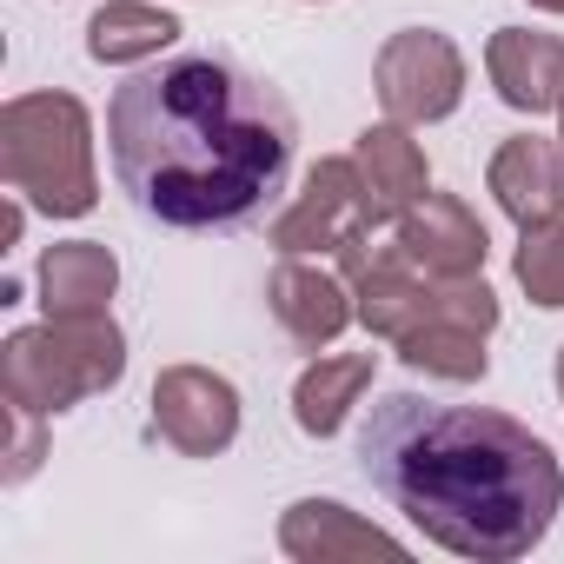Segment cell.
<instances>
[{
	"mask_svg": "<svg viewBox=\"0 0 564 564\" xmlns=\"http://www.w3.org/2000/svg\"><path fill=\"white\" fill-rule=\"evenodd\" d=\"M300 120L265 74L232 54H173L107 107L120 193L173 232L259 226L293 173Z\"/></svg>",
	"mask_w": 564,
	"mask_h": 564,
	"instance_id": "cell-1",
	"label": "cell"
},
{
	"mask_svg": "<svg viewBox=\"0 0 564 564\" xmlns=\"http://www.w3.org/2000/svg\"><path fill=\"white\" fill-rule=\"evenodd\" d=\"M359 465L438 551L511 564L544 544L564 471L551 445L491 405L386 392L359 425Z\"/></svg>",
	"mask_w": 564,
	"mask_h": 564,
	"instance_id": "cell-2",
	"label": "cell"
},
{
	"mask_svg": "<svg viewBox=\"0 0 564 564\" xmlns=\"http://www.w3.org/2000/svg\"><path fill=\"white\" fill-rule=\"evenodd\" d=\"M127 379V333L113 313H47L0 346V392L14 412L54 419Z\"/></svg>",
	"mask_w": 564,
	"mask_h": 564,
	"instance_id": "cell-3",
	"label": "cell"
},
{
	"mask_svg": "<svg viewBox=\"0 0 564 564\" xmlns=\"http://www.w3.org/2000/svg\"><path fill=\"white\" fill-rule=\"evenodd\" d=\"M0 180L47 219H80L100 206L94 120L74 94H21L0 107Z\"/></svg>",
	"mask_w": 564,
	"mask_h": 564,
	"instance_id": "cell-4",
	"label": "cell"
},
{
	"mask_svg": "<svg viewBox=\"0 0 564 564\" xmlns=\"http://www.w3.org/2000/svg\"><path fill=\"white\" fill-rule=\"evenodd\" d=\"M372 87L399 127H432L465 100V54L438 28H399L372 61Z\"/></svg>",
	"mask_w": 564,
	"mask_h": 564,
	"instance_id": "cell-5",
	"label": "cell"
},
{
	"mask_svg": "<svg viewBox=\"0 0 564 564\" xmlns=\"http://www.w3.org/2000/svg\"><path fill=\"white\" fill-rule=\"evenodd\" d=\"M339 279L352 286V306H359V326L372 339H405L412 326H425L438 313V286L445 279L419 272L405 259V246H372V232H359L352 246H339Z\"/></svg>",
	"mask_w": 564,
	"mask_h": 564,
	"instance_id": "cell-6",
	"label": "cell"
},
{
	"mask_svg": "<svg viewBox=\"0 0 564 564\" xmlns=\"http://www.w3.org/2000/svg\"><path fill=\"white\" fill-rule=\"evenodd\" d=\"M359 232H372L366 213V186H359V160H319L306 173V186L293 193V206L272 219V246L279 259H306V252H339Z\"/></svg>",
	"mask_w": 564,
	"mask_h": 564,
	"instance_id": "cell-7",
	"label": "cell"
},
{
	"mask_svg": "<svg viewBox=\"0 0 564 564\" xmlns=\"http://www.w3.org/2000/svg\"><path fill=\"white\" fill-rule=\"evenodd\" d=\"M153 432L180 458H219L239 438V392L213 366H166L153 379Z\"/></svg>",
	"mask_w": 564,
	"mask_h": 564,
	"instance_id": "cell-8",
	"label": "cell"
},
{
	"mask_svg": "<svg viewBox=\"0 0 564 564\" xmlns=\"http://www.w3.org/2000/svg\"><path fill=\"white\" fill-rule=\"evenodd\" d=\"M392 239H399L405 259H412L419 272H432V279H478V272H485V252H491L478 213H471L458 193H425V199L392 226Z\"/></svg>",
	"mask_w": 564,
	"mask_h": 564,
	"instance_id": "cell-9",
	"label": "cell"
},
{
	"mask_svg": "<svg viewBox=\"0 0 564 564\" xmlns=\"http://www.w3.org/2000/svg\"><path fill=\"white\" fill-rule=\"evenodd\" d=\"M265 306H272V319L286 326V339H293L300 352L333 346V339L359 319L346 279H339V272H319V265H306V259H279V265H272Z\"/></svg>",
	"mask_w": 564,
	"mask_h": 564,
	"instance_id": "cell-10",
	"label": "cell"
},
{
	"mask_svg": "<svg viewBox=\"0 0 564 564\" xmlns=\"http://www.w3.org/2000/svg\"><path fill=\"white\" fill-rule=\"evenodd\" d=\"M491 199L505 206V219L518 232L564 219V140H538V133H511L491 153Z\"/></svg>",
	"mask_w": 564,
	"mask_h": 564,
	"instance_id": "cell-11",
	"label": "cell"
},
{
	"mask_svg": "<svg viewBox=\"0 0 564 564\" xmlns=\"http://www.w3.org/2000/svg\"><path fill=\"white\" fill-rule=\"evenodd\" d=\"M279 551L300 564H352V557H405V544L379 524H366L359 511L333 505V498H300L279 518Z\"/></svg>",
	"mask_w": 564,
	"mask_h": 564,
	"instance_id": "cell-12",
	"label": "cell"
},
{
	"mask_svg": "<svg viewBox=\"0 0 564 564\" xmlns=\"http://www.w3.org/2000/svg\"><path fill=\"white\" fill-rule=\"evenodd\" d=\"M352 160H359V186H366V213H372V226H399V219L432 193L425 147H419L399 120L366 127L359 147H352Z\"/></svg>",
	"mask_w": 564,
	"mask_h": 564,
	"instance_id": "cell-13",
	"label": "cell"
},
{
	"mask_svg": "<svg viewBox=\"0 0 564 564\" xmlns=\"http://www.w3.org/2000/svg\"><path fill=\"white\" fill-rule=\"evenodd\" d=\"M485 74L511 113H557L564 107V41L531 28H498L485 47Z\"/></svg>",
	"mask_w": 564,
	"mask_h": 564,
	"instance_id": "cell-14",
	"label": "cell"
},
{
	"mask_svg": "<svg viewBox=\"0 0 564 564\" xmlns=\"http://www.w3.org/2000/svg\"><path fill=\"white\" fill-rule=\"evenodd\" d=\"M113 286H120V259L100 239H67V246H47V259H41L47 313H107Z\"/></svg>",
	"mask_w": 564,
	"mask_h": 564,
	"instance_id": "cell-15",
	"label": "cell"
},
{
	"mask_svg": "<svg viewBox=\"0 0 564 564\" xmlns=\"http://www.w3.org/2000/svg\"><path fill=\"white\" fill-rule=\"evenodd\" d=\"M379 359L372 352H346V359H313L293 386V419L306 438H333L346 425V412L359 405V392L372 386Z\"/></svg>",
	"mask_w": 564,
	"mask_h": 564,
	"instance_id": "cell-16",
	"label": "cell"
},
{
	"mask_svg": "<svg viewBox=\"0 0 564 564\" xmlns=\"http://www.w3.org/2000/svg\"><path fill=\"white\" fill-rule=\"evenodd\" d=\"M180 41V21L166 8H147V0H107V8L87 21V54L100 67H127V61H147L160 47Z\"/></svg>",
	"mask_w": 564,
	"mask_h": 564,
	"instance_id": "cell-17",
	"label": "cell"
},
{
	"mask_svg": "<svg viewBox=\"0 0 564 564\" xmlns=\"http://www.w3.org/2000/svg\"><path fill=\"white\" fill-rule=\"evenodd\" d=\"M399 359L412 366V372H432V379H452V386H471V379H485V333L471 326V319H452V313H432L425 326H412L405 339H399Z\"/></svg>",
	"mask_w": 564,
	"mask_h": 564,
	"instance_id": "cell-18",
	"label": "cell"
},
{
	"mask_svg": "<svg viewBox=\"0 0 564 564\" xmlns=\"http://www.w3.org/2000/svg\"><path fill=\"white\" fill-rule=\"evenodd\" d=\"M511 272H518V286L531 293V306L557 313V306H564V219H551V226H531V232L518 239V259H511Z\"/></svg>",
	"mask_w": 564,
	"mask_h": 564,
	"instance_id": "cell-19",
	"label": "cell"
},
{
	"mask_svg": "<svg viewBox=\"0 0 564 564\" xmlns=\"http://www.w3.org/2000/svg\"><path fill=\"white\" fill-rule=\"evenodd\" d=\"M8 419H14V452H8V485H21V478H34V465H41V419L34 412H14L8 405Z\"/></svg>",
	"mask_w": 564,
	"mask_h": 564,
	"instance_id": "cell-20",
	"label": "cell"
},
{
	"mask_svg": "<svg viewBox=\"0 0 564 564\" xmlns=\"http://www.w3.org/2000/svg\"><path fill=\"white\" fill-rule=\"evenodd\" d=\"M21 219H28V213H21V199H14L8 219H0V246H21Z\"/></svg>",
	"mask_w": 564,
	"mask_h": 564,
	"instance_id": "cell-21",
	"label": "cell"
},
{
	"mask_svg": "<svg viewBox=\"0 0 564 564\" xmlns=\"http://www.w3.org/2000/svg\"><path fill=\"white\" fill-rule=\"evenodd\" d=\"M531 8H544V14H564V0H531Z\"/></svg>",
	"mask_w": 564,
	"mask_h": 564,
	"instance_id": "cell-22",
	"label": "cell"
},
{
	"mask_svg": "<svg viewBox=\"0 0 564 564\" xmlns=\"http://www.w3.org/2000/svg\"><path fill=\"white\" fill-rule=\"evenodd\" d=\"M557 399H564V346H557Z\"/></svg>",
	"mask_w": 564,
	"mask_h": 564,
	"instance_id": "cell-23",
	"label": "cell"
},
{
	"mask_svg": "<svg viewBox=\"0 0 564 564\" xmlns=\"http://www.w3.org/2000/svg\"><path fill=\"white\" fill-rule=\"evenodd\" d=\"M557 120H564V107H557ZM557 140H564V133H557Z\"/></svg>",
	"mask_w": 564,
	"mask_h": 564,
	"instance_id": "cell-24",
	"label": "cell"
}]
</instances>
